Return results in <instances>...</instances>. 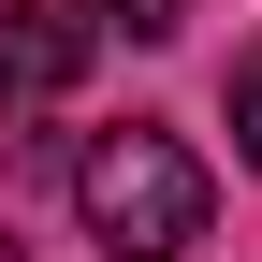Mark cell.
I'll return each instance as SVG.
<instances>
[{
	"instance_id": "obj_1",
	"label": "cell",
	"mask_w": 262,
	"mask_h": 262,
	"mask_svg": "<svg viewBox=\"0 0 262 262\" xmlns=\"http://www.w3.org/2000/svg\"><path fill=\"white\" fill-rule=\"evenodd\" d=\"M204 204H219L204 160H189L175 131H146V117L102 131V146L73 160V219H88L117 262H175V248H204Z\"/></svg>"
},
{
	"instance_id": "obj_2",
	"label": "cell",
	"mask_w": 262,
	"mask_h": 262,
	"mask_svg": "<svg viewBox=\"0 0 262 262\" xmlns=\"http://www.w3.org/2000/svg\"><path fill=\"white\" fill-rule=\"evenodd\" d=\"M102 58V0H0V102H58Z\"/></svg>"
},
{
	"instance_id": "obj_3",
	"label": "cell",
	"mask_w": 262,
	"mask_h": 262,
	"mask_svg": "<svg viewBox=\"0 0 262 262\" xmlns=\"http://www.w3.org/2000/svg\"><path fill=\"white\" fill-rule=\"evenodd\" d=\"M102 15L131 29V44H175V29H189V0H102Z\"/></svg>"
},
{
	"instance_id": "obj_4",
	"label": "cell",
	"mask_w": 262,
	"mask_h": 262,
	"mask_svg": "<svg viewBox=\"0 0 262 262\" xmlns=\"http://www.w3.org/2000/svg\"><path fill=\"white\" fill-rule=\"evenodd\" d=\"M233 146H248V175H262V58L233 73Z\"/></svg>"
},
{
	"instance_id": "obj_5",
	"label": "cell",
	"mask_w": 262,
	"mask_h": 262,
	"mask_svg": "<svg viewBox=\"0 0 262 262\" xmlns=\"http://www.w3.org/2000/svg\"><path fill=\"white\" fill-rule=\"evenodd\" d=\"M0 262H15V233H0Z\"/></svg>"
}]
</instances>
